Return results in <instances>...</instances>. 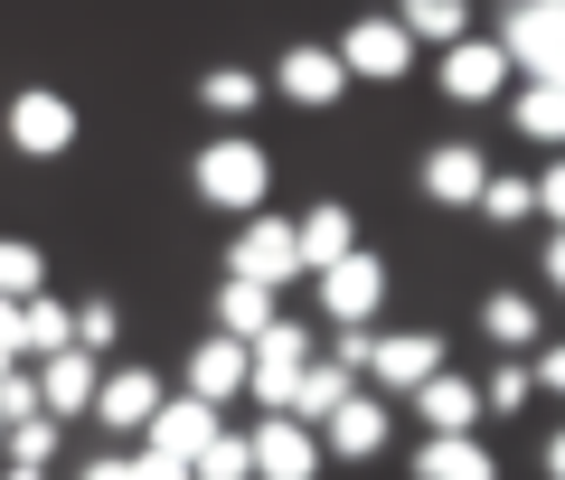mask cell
Masks as SVG:
<instances>
[{"mask_svg": "<svg viewBox=\"0 0 565 480\" xmlns=\"http://www.w3.org/2000/svg\"><path fill=\"white\" fill-rule=\"evenodd\" d=\"M189 189H199L207 207H236V217H264L274 160H264V141H245V132H217V141L199 151V170H189Z\"/></svg>", "mask_w": 565, "mask_h": 480, "instance_id": "obj_1", "label": "cell"}, {"mask_svg": "<svg viewBox=\"0 0 565 480\" xmlns=\"http://www.w3.org/2000/svg\"><path fill=\"white\" fill-rule=\"evenodd\" d=\"M302 274V245L282 217H245L236 245H226V282H255V292H282V282Z\"/></svg>", "mask_w": 565, "mask_h": 480, "instance_id": "obj_2", "label": "cell"}, {"mask_svg": "<svg viewBox=\"0 0 565 480\" xmlns=\"http://www.w3.org/2000/svg\"><path fill=\"white\" fill-rule=\"evenodd\" d=\"M311 367V330L302 320H274L255 340V367H245V396H264V415H292V386Z\"/></svg>", "mask_w": 565, "mask_h": 480, "instance_id": "obj_3", "label": "cell"}, {"mask_svg": "<svg viewBox=\"0 0 565 480\" xmlns=\"http://www.w3.org/2000/svg\"><path fill=\"white\" fill-rule=\"evenodd\" d=\"M500 57L527 66V85H537L546 66L565 57V0H519V10H500Z\"/></svg>", "mask_w": 565, "mask_h": 480, "instance_id": "obj_4", "label": "cell"}, {"mask_svg": "<svg viewBox=\"0 0 565 480\" xmlns=\"http://www.w3.org/2000/svg\"><path fill=\"white\" fill-rule=\"evenodd\" d=\"M377 301H386V264L367 255V245H359L349 264H330V274H321V311L340 320V330H367V320H377Z\"/></svg>", "mask_w": 565, "mask_h": 480, "instance_id": "obj_5", "label": "cell"}, {"mask_svg": "<svg viewBox=\"0 0 565 480\" xmlns=\"http://www.w3.org/2000/svg\"><path fill=\"white\" fill-rule=\"evenodd\" d=\"M340 85H349L340 47H282V57H274V95H282V104H302V114L340 104Z\"/></svg>", "mask_w": 565, "mask_h": 480, "instance_id": "obj_6", "label": "cell"}, {"mask_svg": "<svg viewBox=\"0 0 565 480\" xmlns=\"http://www.w3.org/2000/svg\"><path fill=\"white\" fill-rule=\"evenodd\" d=\"M10 141H20L29 160H57L66 141H76V104H66V95H47V85L10 95Z\"/></svg>", "mask_w": 565, "mask_h": 480, "instance_id": "obj_7", "label": "cell"}, {"mask_svg": "<svg viewBox=\"0 0 565 480\" xmlns=\"http://www.w3.org/2000/svg\"><path fill=\"white\" fill-rule=\"evenodd\" d=\"M245 442H255V480H311L321 471V434L292 424V415H264Z\"/></svg>", "mask_w": 565, "mask_h": 480, "instance_id": "obj_8", "label": "cell"}, {"mask_svg": "<svg viewBox=\"0 0 565 480\" xmlns=\"http://www.w3.org/2000/svg\"><path fill=\"white\" fill-rule=\"evenodd\" d=\"M161 377L151 367H104V396H95V424L104 434H151V415H161Z\"/></svg>", "mask_w": 565, "mask_h": 480, "instance_id": "obj_9", "label": "cell"}, {"mask_svg": "<svg viewBox=\"0 0 565 480\" xmlns=\"http://www.w3.org/2000/svg\"><path fill=\"white\" fill-rule=\"evenodd\" d=\"M340 66H349V76H367V85H396L405 66H415V39H405L396 20H359L340 39Z\"/></svg>", "mask_w": 565, "mask_h": 480, "instance_id": "obj_10", "label": "cell"}, {"mask_svg": "<svg viewBox=\"0 0 565 480\" xmlns=\"http://www.w3.org/2000/svg\"><path fill=\"white\" fill-rule=\"evenodd\" d=\"M434 85H444L452 104H490L509 85V57H500V39H462L452 57H434Z\"/></svg>", "mask_w": 565, "mask_h": 480, "instance_id": "obj_11", "label": "cell"}, {"mask_svg": "<svg viewBox=\"0 0 565 480\" xmlns=\"http://www.w3.org/2000/svg\"><path fill=\"white\" fill-rule=\"evenodd\" d=\"M367 377H377V386H405V396H424V386L444 377V340H434V330H396V340H377Z\"/></svg>", "mask_w": 565, "mask_h": 480, "instance_id": "obj_12", "label": "cell"}, {"mask_svg": "<svg viewBox=\"0 0 565 480\" xmlns=\"http://www.w3.org/2000/svg\"><path fill=\"white\" fill-rule=\"evenodd\" d=\"M95 396H104V359H85V349H66V359H47V367H39V405H47L57 424L95 415Z\"/></svg>", "mask_w": 565, "mask_h": 480, "instance_id": "obj_13", "label": "cell"}, {"mask_svg": "<svg viewBox=\"0 0 565 480\" xmlns=\"http://www.w3.org/2000/svg\"><path fill=\"white\" fill-rule=\"evenodd\" d=\"M481 189H490V160L471 151V141L424 151V199H434V207H481Z\"/></svg>", "mask_w": 565, "mask_h": 480, "instance_id": "obj_14", "label": "cell"}, {"mask_svg": "<svg viewBox=\"0 0 565 480\" xmlns=\"http://www.w3.org/2000/svg\"><path fill=\"white\" fill-rule=\"evenodd\" d=\"M292 245H302V274H330V264H349V255H359V217H349L340 199H321V207H302Z\"/></svg>", "mask_w": 565, "mask_h": 480, "instance_id": "obj_15", "label": "cell"}, {"mask_svg": "<svg viewBox=\"0 0 565 480\" xmlns=\"http://www.w3.org/2000/svg\"><path fill=\"white\" fill-rule=\"evenodd\" d=\"M217 434H226L217 405H199V396H170L161 415H151V452H170V461H199Z\"/></svg>", "mask_w": 565, "mask_h": 480, "instance_id": "obj_16", "label": "cell"}, {"mask_svg": "<svg viewBox=\"0 0 565 480\" xmlns=\"http://www.w3.org/2000/svg\"><path fill=\"white\" fill-rule=\"evenodd\" d=\"M245 367H255V349H236V340H217V330H207V340L189 349V396H199V405L245 396Z\"/></svg>", "mask_w": 565, "mask_h": 480, "instance_id": "obj_17", "label": "cell"}, {"mask_svg": "<svg viewBox=\"0 0 565 480\" xmlns=\"http://www.w3.org/2000/svg\"><path fill=\"white\" fill-rule=\"evenodd\" d=\"M386 434H396V424H386V405H377V396H349L340 415L321 424V452H340V461H377Z\"/></svg>", "mask_w": 565, "mask_h": 480, "instance_id": "obj_18", "label": "cell"}, {"mask_svg": "<svg viewBox=\"0 0 565 480\" xmlns=\"http://www.w3.org/2000/svg\"><path fill=\"white\" fill-rule=\"evenodd\" d=\"M415 480H500V461H490L481 434H424Z\"/></svg>", "mask_w": 565, "mask_h": 480, "instance_id": "obj_19", "label": "cell"}, {"mask_svg": "<svg viewBox=\"0 0 565 480\" xmlns=\"http://www.w3.org/2000/svg\"><path fill=\"white\" fill-rule=\"evenodd\" d=\"M274 320H282V301H274V292H255V282H217V340L255 349Z\"/></svg>", "mask_w": 565, "mask_h": 480, "instance_id": "obj_20", "label": "cell"}, {"mask_svg": "<svg viewBox=\"0 0 565 480\" xmlns=\"http://www.w3.org/2000/svg\"><path fill=\"white\" fill-rule=\"evenodd\" d=\"M349 396H359V377H349L340 359H311V367H302V386H292V424H311V434H321V424L340 415Z\"/></svg>", "mask_w": 565, "mask_h": 480, "instance_id": "obj_21", "label": "cell"}, {"mask_svg": "<svg viewBox=\"0 0 565 480\" xmlns=\"http://www.w3.org/2000/svg\"><path fill=\"white\" fill-rule=\"evenodd\" d=\"M396 29H405L415 47H444V57H452V47L471 39V10H462V0H405Z\"/></svg>", "mask_w": 565, "mask_h": 480, "instance_id": "obj_22", "label": "cell"}, {"mask_svg": "<svg viewBox=\"0 0 565 480\" xmlns=\"http://www.w3.org/2000/svg\"><path fill=\"white\" fill-rule=\"evenodd\" d=\"M424 434H471V424H481V386H471V377H452V367H444V377H434V386H424Z\"/></svg>", "mask_w": 565, "mask_h": 480, "instance_id": "obj_23", "label": "cell"}, {"mask_svg": "<svg viewBox=\"0 0 565 480\" xmlns=\"http://www.w3.org/2000/svg\"><path fill=\"white\" fill-rule=\"evenodd\" d=\"M20 320H29V359H66V349H76V311H66L57 292H39V301H20Z\"/></svg>", "mask_w": 565, "mask_h": 480, "instance_id": "obj_24", "label": "cell"}, {"mask_svg": "<svg viewBox=\"0 0 565 480\" xmlns=\"http://www.w3.org/2000/svg\"><path fill=\"white\" fill-rule=\"evenodd\" d=\"M47 292V255L29 236H0V301H39Z\"/></svg>", "mask_w": 565, "mask_h": 480, "instance_id": "obj_25", "label": "cell"}, {"mask_svg": "<svg viewBox=\"0 0 565 480\" xmlns=\"http://www.w3.org/2000/svg\"><path fill=\"white\" fill-rule=\"evenodd\" d=\"M481 330L500 349H537V301H527V292H490L481 301Z\"/></svg>", "mask_w": 565, "mask_h": 480, "instance_id": "obj_26", "label": "cell"}, {"mask_svg": "<svg viewBox=\"0 0 565 480\" xmlns=\"http://www.w3.org/2000/svg\"><path fill=\"white\" fill-rule=\"evenodd\" d=\"M255 95H264V76H245V66H207V76H199V104H207V114H226V122L255 114Z\"/></svg>", "mask_w": 565, "mask_h": 480, "instance_id": "obj_27", "label": "cell"}, {"mask_svg": "<svg viewBox=\"0 0 565 480\" xmlns=\"http://www.w3.org/2000/svg\"><path fill=\"white\" fill-rule=\"evenodd\" d=\"M519 132L546 141V151H565V95H556V85H527V95H519Z\"/></svg>", "mask_w": 565, "mask_h": 480, "instance_id": "obj_28", "label": "cell"}, {"mask_svg": "<svg viewBox=\"0 0 565 480\" xmlns=\"http://www.w3.org/2000/svg\"><path fill=\"white\" fill-rule=\"evenodd\" d=\"M47 461H57V415L10 424V471H39V480H47Z\"/></svg>", "mask_w": 565, "mask_h": 480, "instance_id": "obj_29", "label": "cell"}, {"mask_svg": "<svg viewBox=\"0 0 565 480\" xmlns=\"http://www.w3.org/2000/svg\"><path fill=\"white\" fill-rule=\"evenodd\" d=\"M481 217H490V226H519V217H537V180H509V170H490V189H481Z\"/></svg>", "mask_w": 565, "mask_h": 480, "instance_id": "obj_30", "label": "cell"}, {"mask_svg": "<svg viewBox=\"0 0 565 480\" xmlns=\"http://www.w3.org/2000/svg\"><path fill=\"white\" fill-rule=\"evenodd\" d=\"M189 480H255V442H245V434H217L199 461H189Z\"/></svg>", "mask_w": 565, "mask_h": 480, "instance_id": "obj_31", "label": "cell"}, {"mask_svg": "<svg viewBox=\"0 0 565 480\" xmlns=\"http://www.w3.org/2000/svg\"><path fill=\"white\" fill-rule=\"evenodd\" d=\"M527 396H537V367H519V359H500V367H490V386H481V405H500V415H519Z\"/></svg>", "mask_w": 565, "mask_h": 480, "instance_id": "obj_32", "label": "cell"}, {"mask_svg": "<svg viewBox=\"0 0 565 480\" xmlns=\"http://www.w3.org/2000/svg\"><path fill=\"white\" fill-rule=\"evenodd\" d=\"M29 415H47L39 377H29V367H0V424H29Z\"/></svg>", "mask_w": 565, "mask_h": 480, "instance_id": "obj_33", "label": "cell"}, {"mask_svg": "<svg viewBox=\"0 0 565 480\" xmlns=\"http://www.w3.org/2000/svg\"><path fill=\"white\" fill-rule=\"evenodd\" d=\"M114 340H122L114 301H85V311H76V349H85V359H104V349H114Z\"/></svg>", "mask_w": 565, "mask_h": 480, "instance_id": "obj_34", "label": "cell"}, {"mask_svg": "<svg viewBox=\"0 0 565 480\" xmlns=\"http://www.w3.org/2000/svg\"><path fill=\"white\" fill-rule=\"evenodd\" d=\"M29 359V320H20V301H0V367H20Z\"/></svg>", "mask_w": 565, "mask_h": 480, "instance_id": "obj_35", "label": "cell"}, {"mask_svg": "<svg viewBox=\"0 0 565 480\" xmlns=\"http://www.w3.org/2000/svg\"><path fill=\"white\" fill-rule=\"evenodd\" d=\"M132 480H189V461H170V452H151V442H141V452H132Z\"/></svg>", "mask_w": 565, "mask_h": 480, "instance_id": "obj_36", "label": "cell"}, {"mask_svg": "<svg viewBox=\"0 0 565 480\" xmlns=\"http://www.w3.org/2000/svg\"><path fill=\"white\" fill-rule=\"evenodd\" d=\"M537 207H546V217H556V236H565V160H556V170H546V180H537Z\"/></svg>", "mask_w": 565, "mask_h": 480, "instance_id": "obj_37", "label": "cell"}, {"mask_svg": "<svg viewBox=\"0 0 565 480\" xmlns=\"http://www.w3.org/2000/svg\"><path fill=\"white\" fill-rule=\"evenodd\" d=\"M76 480H132V452H104V461H85Z\"/></svg>", "mask_w": 565, "mask_h": 480, "instance_id": "obj_38", "label": "cell"}, {"mask_svg": "<svg viewBox=\"0 0 565 480\" xmlns=\"http://www.w3.org/2000/svg\"><path fill=\"white\" fill-rule=\"evenodd\" d=\"M537 386H546V396H565V349H546V359H537Z\"/></svg>", "mask_w": 565, "mask_h": 480, "instance_id": "obj_39", "label": "cell"}, {"mask_svg": "<svg viewBox=\"0 0 565 480\" xmlns=\"http://www.w3.org/2000/svg\"><path fill=\"white\" fill-rule=\"evenodd\" d=\"M546 282L565 292V236H546Z\"/></svg>", "mask_w": 565, "mask_h": 480, "instance_id": "obj_40", "label": "cell"}, {"mask_svg": "<svg viewBox=\"0 0 565 480\" xmlns=\"http://www.w3.org/2000/svg\"><path fill=\"white\" fill-rule=\"evenodd\" d=\"M546 480H565V424L546 434Z\"/></svg>", "mask_w": 565, "mask_h": 480, "instance_id": "obj_41", "label": "cell"}, {"mask_svg": "<svg viewBox=\"0 0 565 480\" xmlns=\"http://www.w3.org/2000/svg\"><path fill=\"white\" fill-rule=\"evenodd\" d=\"M537 85H556V95H565V57H556V66H546V76H537Z\"/></svg>", "mask_w": 565, "mask_h": 480, "instance_id": "obj_42", "label": "cell"}, {"mask_svg": "<svg viewBox=\"0 0 565 480\" xmlns=\"http://www.w3.org/2000/svg\"><path fill=\"white\" fill-rule=\"evenodd\" d=\"M0 480H39V471H0Z\"/></svg>", "mask_w": 565, "mask_h": 480, "instance_id": "obj_43", "label": "cell"}, {"mask_svg": "<svg viewBox=\"0 0 565 480\" xmlns=\"http://www.w3.org/2000/svg\"><path fill=\"white\" fill-rule=\"evenodd\" d=\"M0 452H10V424H0Z\"/></svg>", "mask_w": 565, "mask_h": 480, "instance_id": "obj_44", "label": "cell"}]
</instances>
